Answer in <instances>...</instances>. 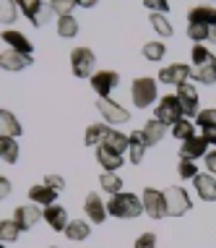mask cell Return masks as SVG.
Segmentation results:
<instances>
[{
	"label": "cell",
	"instance_id": "30",
	"mask_svg": "<svg viewBox=\"0 0 216 248\" xmlns=\"http://www.w3.org/2000/svg\"><path fill=\"white\" fill-rule=\"evenodd\" d=\"M99 186H102V191H107L110 196H117V193H123V180H120L117 172H102V178H99Z\"/></svg>",
	"mask_w": 216,
	"mask_h": 248
},
{
	"label": "cell",
	"instance_id": "2",
	"mask_svg": "<svg viewBox=\"0 0 216 248\" xmlns=\"http://www.w3.org/2000/svg\"><path fill=\"white\" fill-rule=\"evenodd\" d=\"M154 120H159L161 125H172L174 123H180L182 120V107H180V99L174 97V94H167V97H161L157 107H154Z\"/></svg>",
	"mask_w": 216,
	"mask_h": 248
},
{
	"label": "cell",
	"instance_id": "28",
	"mask_svg": "<svg viewBox=\"0 0 216 248\" xmlns=\"http://www.w3.org/2000/svg\"><path fill=\"white\" fill-rule=\"evenodd\" d=\"M55 29H58V37H63V39H73L78 34V21H76V16H58V24H55Z\"/></svg>",
	"mask_w": 216,
	"mask_h": 248
},
{
	"label": "cell",
	"instance_id": "34",
	"mask_svg": "<svg viewBox=\"0 0 216 248\" xmlns=\"http://www.w3.org/2000/svg\"><path fill=\"white\" fill-rule=\"evenodd\" d=\"M172 136L177 139V141H187V139H193L195 136V123H193V120H187V118H182L180 123L172 125Z\"/></svg>",
	"mask_w": 216,
	"mask_h": 248
},
{
	"label": "cell",
	"instance_id": "8",
	"mask_svg": "<svg viewBox=\"0 0 216 248\" xmlns=\"http://www.w3.org/2000/svg\"><path fill=\"white\" fill-rule=\"evenodd\" d=\"M117 84H120L117 71H97L91 76V89L99 94V99H110V94L117 89Z\"/></svg>",
	"mask_w": 216,
	"mask_h": 248
},
{
	"label": "cell",
	"instance_id": "7",
	"mask_svg": "<svg viewBox=\"0 0 216 248\" xmlns=\"http://www.w3.org/2000/svg\"><path fill=\"white\" fill-rule=\"evenodd\" d=\"M18 11H21L34 26H44L47 18H50V13H52V3H39V0H21V3H18Z\"/></svg>",
	"mask_w": 216,
	"mask_h": 248
},
{
	"label": "cell",
	"instance_id": "33",
	"mask_svg": "<svg viewBox=\"0 0 216 248\" xmlns=\"http://www.w3.org/2000/svg\"><path fill=\"white\" fill-rule=\"evenodd\" d=\"M148 21H151V26H154V31H157L159 37H172L174 34V29H172V24H170V18L167 16H161V13H151L148 16Z\"/></svg>",
	"mask_w": 216,
	"mask_h": 248
},
{
	"label": "cell",
	"instance_id": "43",
	"mask_svg": "<svg viewBox=\"0 0 216 248\" xmlns=\"http://www.w3.org/2000/svg\"><path fill=\"white\" fill-rule=\"evenodd\" d=\"M44 186H47V188H52L55 193H60V191L65 188V180L60 178V175H47L44 178Z\"/></svg>",
	"mask_w": 216,
	"mask_h": 248
},
{
	"label": "cell",
	"instance_id": "15",
	"mask_svg": "<svg viewBox=\"0 0 216 248\" xmlns=\"http://www.w3.org/2000/svg\"><path fill=\"white\" fill-rule=\"evenodd\" d=\"M42 219V212H39L37 204H26V206H18L16 212H13V222L24 230H31V227H37V222Z\"/></svg>",
	"mask_w": 216,
	"mask_h": 248
},
{
	"label": "cell",
	"instance_id": "4",
	"mask_svg": "<svg viewBox=\"0 0 216 248\" xmlns=\"http://www.w3.org/2000/svg\"><path fill=\"white\" fill-rule=\"evenodd\" d=\"M164 199H167V217H182V214H187V212H190V206H193L187 191L180 188V186H170V188H164Z\"/></svg>",
	"mask_w": 216,
	"mask_h": 248
},
{
	"label": "cell",
	"instance_id": "35",
	"mask_svg": "<svg viewBox=\"0 0 216 248\" xmlns=\"http://www.w3.org/2000/svg\"><path fill=\"white\" fill-rule=\"evenodd\" d=\"M141 52H144V58H146V60H151V63H159V60L167 55V47H164V42L154 39V42H146Z\"/></svg>",
	"mask_w": 216,
	"mask_h": 248
},
{
	"label": "cell",
	"instance_id": "37",
	"mask_svg": "<svg viewBox=\"0 0 216 248\" xmlns=\"http://www.w3.org/2000/svg\"><path fill=\"white\" fill-rule=\"evenodd\" d=\"M190 60H193V68H201V65H206V63H211V60H214V52L208 50L206 45H193Z\"/></svg>",
	"mask_w": 216,
	"mask_h": 248
},
{
	"label": "cell",
	"instance_id": "24",
	"mask_svg": "<svg viewBox=\"0 0 216 248\" xmlns=\"http://www.w3.org/2000/svg\"><path fill=\"white\" fill-rule=\"evenodd\" d=\"M55 196H58V193L52 188H47L44 183L31 186V188H29V199H31V204H37V206H52V204H55Z\"/></svg>",
	"mask_w": 216,
	"mask_h": 248
},
{
	"label": "cell",
	"instance_id": "29",
	"mask_svg": "<svg viewBox=\"0 0 216 248\" xmlns=\"http://www.w3.org/2000/svg\"><path fill=\"white\" fill-rule=\"evenodd\" d=\"M193 81H201V84H206V86H211L216 84V58L211 60V63H206V65H201V68H193Z\"/></svg>",
	"mask_w": 216,
	"mask_h": 248
},
{
	"label": "cell",
	"instance_id": "1",
	"mask_svg": "<svg viewBox=\"0 0 216 248\" xmlns=\"http://www.w3.org/2000/svg\"><path fill=\"white\" fill-rule=\"evenodd\" d=\"M107 212L117 219H136L138 214H144V201L136 193H117L107 201Z\"/></svg>",
	"mask_w": 216,
	"mask_h": 248
},
{
	"label": "cell",
	"instance_id": "13",
	"mask_svg": "<svg viewBox=\"0 0 216 248\" xmlns=\"http://www.w3.org/2000/svg\"><path fill=\"white\" fill-rule=\"evenodd\" d=\"M5 45H8V50H16L21 52V55H34V45H31V39L24 34V31H16V29H5L3 34H0Z\"/></svg>",
	"mask_w": 216,
	"mask_h": 248
},
{
	"label": "cell",
	"instance_id": "12",
	"mask_svg": "<svg viewBox=\"0 0 216 248\" xmlns=\"http://www.w3.org/2000/svg\"><path fill=\"white\" fill-rule=\"evenodd\" d=\"M31 63H34V55H21V52L8 50V47H5L3 52H0V68H3V71L18 73V71L29 68Z\"/></svg>",
	"mask_w": 216,
	"mask_h": 248
},
{
	"label": "cell",
	"instance_id": "49",
	"mask_svg": "<svg viewBox=\"0 0 216 248\" xmlns=\"http://www.w3.org/2000/svg\"><path fill=\"white\" fill-rule=\"evenodd\" d=\"M0 248H5V243H0Z\"/></svg>",
	"mask_w": 216,
	"mask_h": 248
},
{
	"label": "cell",
	"instance_id": "21",
	"mask_svg": "<svg viewBox=\"0 0 216 248\" xmlns=\"http://www.w3.org/2000/svg\"><path fill=\"white\" fill-rule=\"evenodd\" d=\"M187 24H203V26H216V8L214 5H195L187 13Z\"/></svg>",
	"mask_w": 216,
	"mask_h": 248
},
{
	"label": "cell",
	"instance_id": "36",
	"mask_svg": "<svg viewBox=\"0 0 216 248\" xmlns=\"http://www.w3.org/2000/svg\"><path fill=\"white\" fill-rule=\"evenodd\" d=\"M18 3H13V0H0V24H13L18 18Z\"/></svg>",
	"mask_w": 216,
	"mask_h": 248
},
{
	"label": "cell",
	"instance_id": "32",
	"mask_svg": "<svg viewBox=\"0 0 216 248\" xmlns=\"http://www.w3.org/2000/svg\"><path fill=\"white\" fill-rule=\"evenodd\" d=\"M21 235V227L13 219H0V243H16Z\"/></svg>",
	"mask_w": 216,
	"mask_h": 248
},
{
	"label": "cell",
	"instance_id": "31",
	"mask_svg": "<svg viewBox=\"0 0 216 248\" xmlns=\"http://www.w3.org/2000/svg\"><path fill=\"white\" fill-rule=\"evenodd\" d=\"M0 159L8 165L18 162V144L16 139H0Z\"/></svg>",
	"mask_w": 216,
	"mask_h": 248
},
{
	"label": "cell",
	"instance_id": "6",
	"mask_svg": "<svg viewBox=\"0 0 216 248\" xmlns=\"http://www.w3.org/2000/svg\"><path fill=\"white\" fill-rule=\"evenodd\" d=\"M141 201H144V214H148L151 219L167 217V199H164V191L146 188L144 193H141Z\"/></svg>",
	"mask_w": 216,
	"mask_h": 248
},
{
	"label": "cell",
	"instance_id": "44",
	"mask_svg": "<svg viewBox=\"0 0 216 248\" xmlns=\"http://www.w3.org/2000/svg\"><path fill=\"white\" fill-rule=\"evenodd\" d=\"M11 191H13V186H11V180H8V178H3V175H0V201H3V199H8V196H11Z\"/></svg>",
	"mask_w": 216,
	"mask_h": 248
},
{
	"label": "cell",
	"instance_id": "17",
	"mask_svg": "<svg viewBox=\"0 0 216 248\" xmlns=\"http://www.w3.org/2000/svg\"><path fill=\"white\" fill-rule=\"evenodd\" d=\"M42 219L47 225L52 227L55 232H65V227H68V212H65V206H58V204H52V206H44V212H42Z\"/></svg>",
	"mask_w": 216,
	"mask_h": 248
},
{
	"label": "cell",
	"instance_id": "39",
	"mask_svg": "<svg viewBox=\"0 0 216 248\" xmlns=\"http://www.w3.org/2000/svg\"><path fill=\"white\" fill-rule=\"evenodd\" d=\"M208 34H211V29H208V26H203V24H187V37H190L195 45L208 42Z\"/></svg>",
	"mask_w": 216,
	"mask_h": 248
},
{
	"label": "cell",
	"instance_id": "10",
	"mask_svg": "<svg viewBox=\"0 0 216 248\" xmlns=\"http://www.w3.org/2000/svg\"><path fill=\"white\" fill-rule=\"evenodd\" d=\"M193 76V68L185 63H172V65H164L159 71V81L161 84H170V86H180V84H187V78Z\"/></svg>",
	"mask_w": 216,
	"mask_h": 248
},
{
	"label": "cell",
	"instance_id": "16",
	"mask_svg": "<svg viewBox=\"0 0 216 248\" xmlns=\"http://www.w3.org/2000/svg\"><path fill=\"white\" fill-rule=\"evenodd\" d=\"M206 154H208V141L203 136H193L180 144V159H193L195 162V159L206 157Z\"/></svg>",
	"mask_w": 216,
	"mask_h": 248
},
{
	"label": "cell",
	"instance_id": "26",
	"mask_svg": "<svg viewBox=\"0 0 216 248\" xmlns=\"http://www.w3.org/2000/svg\"><path fill=\"white\" fill-rule=\"evenodd\" d=\"M141 133H144L148 146H157V144H161V139L167 136V125H161L159 120H148L144 128H141Z\"/></svg>",
	"mask_w": 216,
	"mask_h": 248
},
{
	"label": "cell",
	"instance_id": "23",
	"mask_svg": "<svg viewBox=\"0 0 216 248\" xmlns=\"http://www.w3.org/2000/svg\"><path fill=\"white\" fill-rule=\"evenodd\" d=\"M97 162L104 167V172H117L123 167V157L110 152L107 146H97Z\"/></svg>",
	"mask_w": 216,
	"mask_h": 248
},
{
	"label": "cell",
	"instance_id": "42",
	"mask_svg": "<svg viewBox=\"0 0 216 248\" xmlns=\"http://www.w3.org/2000/svg\"><path fill=\"white\" fill-rule=\"evenodd\" d=\"M133 248H157V235L154 232H144V235L136 238V246Z\"/></svg>",
	"mask_w": 216,
	"mask_h": 248
},
{
	"label": "cell",
	"instance_id": "47",
	"mask_svg": "<svg viewBox=\"0 0 216 248\" xmlns=\"http://www.w3.org/2000/svg\"><path fill=\"white\" fill-rule=\"evenodd\" d=\"M203 139L208 144H216V128H211V131H203Z\"/></svg>",
	"mask_w": 216,
	"mask_h": 248
},
{
	"label": "cell",
	"instance_id": "48",
	"mask_svg": "<svg viewBox=\"0 0 216 248\" xmlns=\"http://www.w3.org/2000/svg\"><path fill=\"white\" fill-rule=\"evenodd\" d=\"M208 42L216 45V26H211V34H208Z\"/></svg>",
	"mask_w": 216,
	"mask_h": 248
},
{
	"label": "cell",
	"instance_id": "40",
	"mask_svg": "<svg viewBox=\"0 0 216 248\" xmlns=\"http://www.w3.org/2000/svg\"><path fill=\"white\" fill-rule=\"evenodd\" d=\"M177 172H180L182 180H195V178H198V165H195L193 159H180Z\"/></svg>",
	"mask_w": 216,
	"mask_h": 248
},
{
	"label": "cell",
	"instance_id": "27",
	"mask_svg": "<svg viewBox=\"0 0 216 248\" xmlns=\"http://www.w3.org/2000/svg\"><path fill=\"white\" fill-rule=\"evenodd\" d=\"M107 131H110V125H107V123H91L89 128H86V133H84L86 146H102Z\"/></svg>",
	"mask_w": 216,
	"mask_h": 248
},
{
	"label": "cell",
	"instance_id": "20",
	"mask_svg": "<svg viewBox=\"0 0 216 248\" xmlns=\"http://www.w3.org/2000/svg\"><path fill=\"white\" fill-rule=\"evenodd\" d=\"M146 149H148V144H146L144 133L133 131L130 136H128V154H130V162L133 165H141V159L146 157Z\"/></svg>",
	"mask_w": 216,
	"mask_h": 248
},
{
	"label": "cell",
	"instance_id": "50",
	"mask_svg": "<svg viewBox=\"0 0 216 248\" xmlns=\"http://www.w3.org/2000/svg\"><path fill=\"white\" fill-rule=\"evenodd\" d=\"M52 248H60V246H52Z\"/></svg>",
	"mask_w": 216,
	"mask_h": 248
},
{
	"label": "cell",
	"instance_id": "22",
	"mask_svg": "<svg viewBox=\"0 0 216 248\" xmlns=\"http://www.w3.org/2000/svg\"><path fill=\"white\" fill-rule=\"evenodd\" d=\"M89 235H91L89 219H73V222H68V227H65V238L73 240V243H81V240H86Z\"/></svg>",
	"mask_w": 216,
	"mask_h": 248
},
{
	"label": "cell",
	"instance_id": "38",
	"mask_svg": "<svg viewBox=\"0 0 216 248\" xmlns=\"http://www.w3.org/2000/svg\"><path fill=\"white\" fill-rule=\"evenodd\" d=\"M195 125H201V131H211V128H216V107L201 110L198 115H195Z\"/></svg>",
	"mask_w": 216,
	"mask_h": 248
},
{
	"label": "cell",
	"instance_id": "11",
	"mask_svg": "<svg viewBox=\"0 0 216 248\" xmlns=\"http://www.w3.org/2000/svg\"><path fill=\"white\" fill-rule=\"evenodd\" d=\"M97 110L102 112V118H104V123H115V125H123L130 120V112L125 110L123 105H117V102H112V99H99L97 102Z\"/></svg>",
	"mask_w": 216,
	"mask_h": 248
},
{
	"label": "cell",
	"instance_id": "18",
	"mask_svg": "<svg viewBox=\"0 0 216 248\" xmlns=\"http://www.w3.org/2000/svg\"><path fill=\"white\" fill-rule=\"evenodd\" d=\"M193 186H195V193H198L201 201H216V175H211V172H198Z\"/></svg>",
	"mask_w": 216,
	"mask_h": 248
},
{
	"label": "cell",
	"instance_id": "9",
	"mask_svg": "<svg viewBox=\"0 0 216 248\" xmlns=\"http://www.w3.org/2000/svg\"><path fill=\"white\" fill-rule=\"evenodd\" d=\"M174 97L180 99V107H182V118H195L198 115V92H195V86L187 81V84H180L177 92H174Z\"/></svg>",
	"mask_w": 216,
	"mask_h": 248
},
{
	"label": "cell",
	"instance_id": "46",
	"mask_svg": "<svg viewBox=\"0 0 216 248\" xmlns=\"http://www.w3.org/2000/svg\"><path fill=\"white\" fill-rule=\"evenodd\" d=\"M203 159H206V167H208V172H211V175H216V149H211V152H208Z\"/></svg>",
	"mask_w": 216,
	"mask_h": 248
},
{
	"label": "cell",
	"instance_id": "3",
	"mask_svg": "<svg viewBox=\"0 0 216 248\" xmlns=\"http://www.w3.org/2000/svg\"><path fill=\"white\" fill-rule=\"evenodd\" d=\"M130 97H133V105L136 107H148L151 102H157V78L151 76H141L133 81L130 86Z\"/></svg>",
	"mask_w": 216,
	"mask_h": 248
},
{
	"label": "cell",
	"instance_id": "25",
	"mask_svg": "<svg viewBox=\"0 0 216 248\" xmlns=\"http://www.w3.org/2000/svg\"><path fill=\"white\" fill-rule=\"evenodd\" d=\"M102 146H107L110 152H115V154L123 157V152H128V136H125V133H120L117 128H110V131H107V136H104V141H102Z\"/></svg>",
	"mask_w": 216,
	"mask_h": 248
},
{
	"label": "cell",
	"instance_id": "41",
	"mask_svg": "<svg viewBox=\"0 0 216 248\" xmlns=\"http://www.w3.org/2000/svg\"><path fill=\"white\" fill-rule=\"evenodd\" d=\"M73 8H76V0H52V11L60 16H71Z\"/></svg>",
	"mask_w": 216,
	"mask_h": 248
},
{
	"label": "cell",
	"instance_id": "19",
	"mask_svg": "<svg viewBox=\"0 0 216 248\" xmlns=\"http://www.w3.org/2000/svg\"><path fill=\"white\" fill-rule=\"evenodd\" d=\"M21 131V123L11 110H0V139H18Z\"/></svg>",
	"mask_w": 216,
	"mask_h": 248
},
{
	"label": "cell",
	"instance_id": "5",
	"mask_svg": "<svg viewBox=\"0 0 216 248\" xmlns=\"http://www.w3.org/2000/svg\"><path fill=\"white\" fill-rule=\"evenodd\" d=\"M94 65H97V58L89 47H76L71 52V71L76 73V78H91Z\"/></svg>",
	"mask_w": 216,
	"mask_h": 248
},
{
	"label": "cell",
	"instance_id": "45",
	"mask_svg": "<svg viewBox=\"0 0 216 248\" xmlns=\"http://www.w3.org/2000/svg\"><path fill=\"white\" fill-rule=\"evenodd\" d=\"M146 8L151 13H161V16H164V13L170 11V3H164V0H161V3H146Z\"/></svg>",
	"mask_w": 216,
	"mask_h": 248
},
{
	"label": "cell",
	"instance_id": "14",
	"mask_svg": "<svg viewBox=\"0 0 216 248\" xmlns=\"http://www.w3.org/2000/svg\"><path fill=\"white\" fill-rule=\"evenodd\" d=\"M84 209H86V217H89V222L94 225H102L107 217H110V212H107V204L102 201L99 193H89V196L84 199Z\"/></svg>",
	"mask_w": 216,
	"mask_h": 248
}]
</instances>
